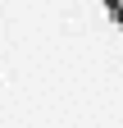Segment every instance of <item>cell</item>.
Listing matches in <instances>:
<instances>
[{"instance_id": "1", "label": "cell", "mask_w": 123, "mask_h": 128, "mask_svg": "<svg viewBox=\"0 0 123 128\" xmlns=\"http://www.w3.org/2000/svg\"><path fill=\"white\" fill-rule=\"evenodd\" d=\"M105 5H110V9H114V18L123 23V0H105Z\"/></svg>"}]
</instances>
